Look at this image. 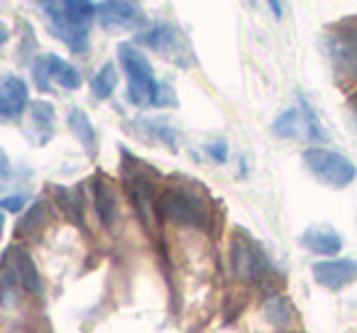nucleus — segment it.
<instances>
[{
  "instance_id": "1",
  "label": "nucleus",
  "mask_w": 357,
  "mask_h": 333,
  "mask_svg": "<svg viewBox=\"0 0 357 333\" xmlns=\"http://www.w3.org/2000/svg\"><path fill=\"white\" fill-rule=\"evenodd\" d=\"M118 59L123 66L125 76H128V101L137 108L144 105H154L159 96V84L154 79V69L149 64V59L144 57V52L139 47H135L132 42H120L118 45Z\"/></svg>"
},
{
  "instance_id": "2",
  "label": "nucleus",
  "mask_w": 357,
  "mask_h": 333,
  "mask_svg": "<svg viewBox=\"0 0 357 333\" xmlns=\"http://www.w3.org/2000/svg\"><path fill=\"white\" fill-rule=\"evenodd\" d=\"M159 216L174 221L178 225H189V228L208 230L211 228V209L204 201V196L186 186H172L164 189L157 199Z\"/></svg>"
},
{
  "instance_id": "3",
  "label": "nucleus",
  "mask_w": 357,
  "mask_h": 333,
  "mask_svg": "<svg viewBox=\"0 0 357 333\" xmlns=\"http://www.w3.org/2000/svg\"><path fill=\"white\" fill-rule=\"evenodd\" d=\"M303 164L306 170L316 177L321 184L333 186V189H342V186L352 184L357 177L355 164L340 152H333L326 147H311L303 152Z\"/></svg>"
},
{
  "instance_id": "4",
  "label": "nucleus",
  "mask_w": 357,
  "mask_h": 333,
  "mask_svg": "<svg viewBox=\"0 0 357 333\" xmlns=\"http://www.w3.org/2000/svg\"><path fill=\"white\" fill-rule=\"evenodd\" d=\"M328 59L340 81L357 79V22H342L326 37Z\"/></svg>"
},
{
  "instance_id": "5",
  "label": "nucleus",
  "mask_w": 357,
  "mask_h": 333,
  "mask_svg": "<svg viewBox=\"0 0 357 333\" xmlns=\"http://www.w3.org/2000/svg\"><path fill=\"white\" fill-rule=\"evenodd\" d=\"M298 98H301V110L298 108L284 110V113L274 120L272 133L282 140L308 138V140H313V142H326L328 135H326V130H323V125L318 123L313 108L308 105V101L303 98V96H298Z\"/></svg>"
},
{
  "instance_id": "6",
  "label": "nucleus",
  "mask_w": 357,
  "mask_h": 333,
  "mask_svg": "<svg viewBox=\"0 0 357 333\" xmlns=\"http://www.w3.org/2000/svg\"><path fill=\"white\" fill-rule=\"evenodd\" d=\"M135 42L159 52L164 59L174 61L176 66H189V61H191L189 45H186V40L181 37V32L174 25H169V22H159V25L149 27V30L137 32Z\"/></svg>"
},
{
  "instance_id": "7",
  "label": "nucleus",
  "mask_w": 357,
  "mask_h": 333,
  "mask_svg": "<svg viewBox=\"0 0 357 333\" xmlns=\"http://www.w3.org/2000/svg\"><path fill=\"white\" fill-rule=\"evenodd\" d=\"M230 267H233V274L238 279L262 282L264 274L269 272V260L257 243H252L248 235L240 233L230 243Z\"/></svg>"
},
{
  "instance_id": "8",
  "label": "nucleus",
  "mask_w": 357,
  "mask_h": 333,
  "mask_svg": "<svg viewBox=\"0 0 357 333\" xmlns=\"http://www.w3.org/2000/svg\"><path fill=\"white\" fill-rule=\"evenodd\" d=\"M40 8L45 10V15L50 17V30L56 40H61L69 47L74 54H86L91 47V32L89 27H76L71 22H66L61 3H40Z\"/></svg>"
},
{
  "instance_id": "9",
  "label": "nucleus",
  "mask_w": 357,
  "mask_h": 333,
  "mask_svg": "<svg viewBox=\"0 0 357 333\" xmlns=\"http://www.w3.org/2000/svg\"><path fill=\"white\" fill-rule=\"evenodd\" d=\"M8 274L15 284H20L22 292L32 294V297H42L45 294V282L40 277L32 255L25 248H13L8 255Z\"/></svg>"
},
{
  "instance_id": "10",
  "label": "nucleus",
  "mask_w": 357,
  "mask_h": 333,
  "mask_svg": "<svg viewBox=\"0 0 357 333\" xmlns=\"http://www.w3.org/2000/svg\"><path fill=\"white\" fill-rule=\"evenodd\" d=\"M313 279L321 287L331 289V292H340L347 284H352L357 279V262L355 260H323V262L313 265Z\"/></svg>"
},
{
  "instance_id": "11",
  "label": "nucleus",
  "mask_w": 357,
  "mask_h": 333,
  "mask_svg": "<svg viewBox=\"0 0 357 333\" xmlns=\"http://www.w3.org/2000/svg\"><path fill=\"white\" fill-rule=\"evenodd\" d=\"M96 20L103 30L115 32L132 27L135 22H142V13L139 6L135 3H125V0H108V3H98L96 6Z\"/></svg>"
},
{
  "instance_id": "12",
  "label": "nucleus",
  "mask_w": 357,
  "mask_h": 333,
  "mask_svg": "<svg viewBox=\"0 0 357 333\" xmlns=\"http://www.w3.org/2000/svg\"><path fill=\"white\" fill-rule=\"evenodd\" d=\"M30 101V91L22 76H6L0 81V118H20Z\"/></svg>"
},
{
  "instance_id": "13",
  "label": "nucleus",
  "mask_w": 357,
  "mask_h": 333,
  "mask_svg": "<svg viewBox=\"0 0 357 333\" xmlns=\"http://www.w3.org/2000/svg\"><path fill=\"white\" fill-rule=\"evenodd\" d=\"M91 196H93V209L98 221L105 228H113L115 219H118V196H115L113 184L103 177H93L91 179Z\"/></svg>"
},
{
  "instance_id": "14",
  "label": "nucleus",
  "mask_w": 357,
  "mask_h": 333,
  "mask_svg": "<svg viewBox=\"0 0 357 333\" xmlns=\"http://www.w3.org/2000/svg\"><path fill=\"white\" fill-rule=\"evenodd\" d=\"M128 184H130V199H132L139 221H142L144 225H149V216H152L154 209H157V201H154V184L144 175H139V172L128 175Z\"/></svg>"
},
{
  "instance_id": "15",
  "label": "nucleus",
  "mask_w": 357,
  "mask_h": 333,
  "mask_svg": "<svg viewBox=\"0 0 357 333\" xmlns=\"http://www.w3.org/2000/svg\"><path fill=\"white\" fill-rule=\"evenodd\" d=\"M301 245L308 250V253H316V255H337L342 248V238L340 233H335L333 228L328 225H311V228L303 230L301 235Z\"/></svg>"
},
{
  "instance_id": "16",
  "label": "nucleus",
  "mask_w": 357,
  "mask_h": 333,
  "mask_svg": "<svg viewBox=\"0 0 357 333\" xmlns=\"http://www.w3.org/2000/svg\"><path fill=\"white\" fill-rule=\"evenodd\" d=\"M45 66H47V74H50V81L66 91H76L81 84H84V76L81 71L76 69L74 64H69L66 59L56 54H45Z\"/></svg>"
},
{
  "instance_id": "17",
  "label": "nucleus",
  "mask_w": 357,
  "mask_h": 333,
  "mask_svg": "<svg viewBox=\"0 0 357 333\" xmlns=\"http://www.w3.org/2000/svg\"><path fill=\"white\" fill-rule=\"evenodd\" d=\"M66 123H69V130L76 135L84 149L89 152V157H96L98 154V135H96V128L91 123V118L86 115L84 108H71L69 115H66Z\"/></svg>"
},
{
  "instance_id": "18",
  "label": "nucleus",
  "mask_w": 357,
  "mask_h": 333,
  "mask_svg": "<svg viewBox=\"0 0 357 333\" xmlns=\"http://www.w3.org/2000/svg\"><path fill=\"white\" fill-rule=\"evenodd\" d=\"M115 86H118V69H115V61H105L96 76L91 79V98L93 101H108L115 94Z\"/></svg>"
},
{
  "instance_id": "19",
  "label": "nucleus",
  "mask_w": 357,
  "mask_h": 333,
  "mask_svg": "<svg viewBox=\"0 0 357 333\" xmlns=\"http://www.w3.org/2000/svg\"><path fill=\"white\" fill-rule=\"evenodd\" d=\"M264 316L277 328H289L294 323V309L287 297H272L264 304Z\"/></svg>"
},
{
  "instance_id": "20",
  "label": "nucleus",
  "mask_w": 357,
  "mask_h": 333,
  "mask_svg": "<svg viewBox=\"0 0 357 333\" xmlns=\"http://www.w3.org/2000/svg\"><path fill=\"white\" fill-rule=\"evenodd\" d=\"M61 10H64L66 22L76 27H89L96 20V6L93 3H84V0H66L61 3Z\"/></svg>"
},
{
  "instance_id": "21",
  "label": "nucleus",
  "mask_w": 357,
  "mask_h": 333,
  "mask_svg": "<svg viewBox=\"0 0 357 333\" xmlns=\"http://www.w3.org/2000/svg\"><path fill=\"white\" fill-rule=\"evenodd\" d=\"M47 221H50V204H47V201H37V204L30 206L27 216L22 219L17 233H20V235H30V233H35L37 228L47 225Z\"/></svg>"
},
{
  "instance_id": "22",
  "label": "nucleus",
  "mask_w": 357,
  "mask_h": 333,
  "mask_svg": "<svg viewBox=\"0 0 357 333\" xmlns=\"http://www.w3.org/2000/svg\"><path fill=\"white\" fill-rule=\"evenodd\" d=\"M54 199H56V206L69 216V221H74V223L79 221V223H84V221H81V201L74 191H69L66 186H56Z\"/></svg>"
},
{
  "instance_id": "23",
  "label": "nucleus",
  "mask_w": 357,
  "mask_h": 333,
  "mask_svg": "<svg viewBox=\"0 0 357 333\" xmlns=\"http://www.w3.org/2000/svg\"><path fill=\"white\" fill-rule=\"evenodd\" d=\"M32 118H35L37 128L52 130V123H54V105L47 103V101H37V103H32Z\"/></svg>"
},
{
  "instance_id": "24",
  "label": "nucleus",
  "mask_w": 357,
  "mask_h": 333,
  "mask_svg": "<svg viewBox=\"0 0 357 333\" xmlns=\"http://www.w3.org/2000/svg\"><path fill=\"white\" fill-rule=\"evenodd\" d=\"M32 79H35L37 89L50 94L52 91V81H50V74H47V66H45V57H37L35 59V66H32Z\"/></svg>"
},
{
  "instance_id": "25",
  "label": "nucleus",
  "mask_w": 357,
  "mask_h": 333,
  "mask_svg": "<svg viewBox=\"0 0 357 333\" xmlns=\"http://www.w3.org/2000/svg\"><path fill=\"white\" fill-rule=\"evenodd\" d=\"M206 149H208V154L215 159V162H220V164H223L225 159H228V145H225L223 140H218V142L208 145V147H206Z\"/></svg>"
},
{
  "instance_id": "26",
  "label": "nucleus",
  "mask_w": 357,
  "mask_h": 333,
  "mask_svg": "<svg viewBox=\"0 0 357 333\" xmlns=\"http://www.w3.org/2000/svg\"><path fill=\"white\" fill-rule=\"evenodd\" d=\"M22 206H25V199H22V196H10V199H3V201H0V209L13 211V214L22 211Z\"/></svg>"
},
{
  "instance_id": "27",
  "label": "nucleus",
  "mask_w": 357,
  "mask_h": 333,
  "mask_svg": "<svg viewBox=\"0 0 357 333\" xmlns=\"http://www.w3.org/2000/svg\"><path fill=\"white\" fill-rule=\"evenodd\" d=\"M10 172H13V167H10V157H8L6 149L0 147V179H8V177H10Z\"/></svg>"
},
{
  "instance_id": "28",
  "label": "nucleus",
  "mask_w": 357,
  "mask_h": 333,
  "mask_svg": "<svg viewBox=\"0 0 357 333\" xmlns=\"http://www.w3.org/2000/svg\"><path fill=\"white\" fill-rule=\"evenodd\" d=\"M10 40V30H8V25L3 20H0V47L6 45V42Z\"/></svg>"
},
{
  "instance_id": "29",
  "label": "nucleus",
  "mask_w": 357,
  "mask_h": 333,
  "mask_svg": "<svg viewBox=\"0 0 357 333\" xmlns=\"http://www.w3.org/2000/svg\"><path fill=\"white\" fill-rule=\"evenodd\" d=\"M269 8H272V10H274V15L282 17V6H279V3H269Z\"/></svg>"
},
{
  "instance_id": "30",
  "label": "nucleus",
  "mask_w": 357,
  "mask_h": 333,
  "mask_svg": "<svg viewBox=\"0 0 357 333\" xmlns=\"http://www.w3.org/2000/svg\"><path fill=\"white\" fill-rule=\"evenodd\" d=\"M352 115H355V123H357V96L352 98Z\"/></svg>"
},
{
  "instance_id": "31",
  "label": "nucleus",
  "mask_w": 357,
  "mask_h": 333,
  "mask_svg": "<svg viewBox=\"0 0 357 333\" xmlns=\"http://www.w3.org/2000/svg\"><path fill=\"white\" fill-rule=\"evenodd\" d=\"M3 228H6V216L0 214V238H3Z\"/></svg>"
}]
</instances>
